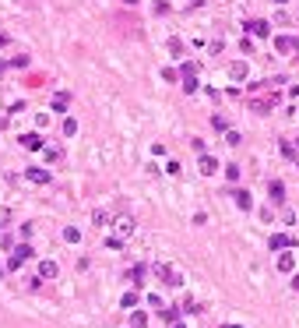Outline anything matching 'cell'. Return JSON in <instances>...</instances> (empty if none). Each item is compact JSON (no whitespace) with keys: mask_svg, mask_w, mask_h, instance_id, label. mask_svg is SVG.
I'll return each instance as SVG.
<instances>
[{"mask_svg":"<svg viewBox=\"0 0 299 328\" xmlns=\"http://www.w3.org/2000/svg\"><path fill=\"white\" fill-rule=\"evenodd\" d=\"M152 272H155V279L166 282V286H183V275H179V268H173V265H155Z\"/></svg>","mask_w":299,"mask_h":328,"instance_id":"1","label":"cell"},{"mask_svg":"<svg viewBox=\"0 0 299 328\" xmlns=\"http://www.w3.org/2000/svg\"><path fill=\"white\" fill-rule=\"evenodd\" d=\"M179 78H183V92H197V64H183V71H179Z\"/></svg>","mask_w":299,"mask_h":328,"instance_id":"2","label":"cell"},{"mask_svg":"<svg viewBox=\"0 0 299 328\" xmlns=\"http://www.w3.org/2000/svg\"><path fill=\"white\" fill-rule=\"evenodd\" d=\"M278 99H281L278 92H267L264 99H250V110H253V113H267V110L278 106Z\"/></svg>","mask_w":299,"mask_h":328,"instance_id":"3","label":"cell"},{"mask_svg":"<svg viewBox=\"0 0 299 328\" xmlns=\"http://www.w3.org/2000/svg\"><path fill=\"white\" fill-rule=\"evenodd\" d=\"M28 258H32V247H28V244H18V247H14V254H11V261H7V268H14V272H18Z\"/></svg>","mask_w":299,"mask_h":328,"instance_id":"4","label":"cell"},{"mask_svg":"<svg viewBox=\"0 0 299 328\" xmlns=\"http://www.w3.org/2000/svg\"><path fill=\"white\" fill-rule=\"evenodd\" d=\"M299 240H296V236L292 233H275L271 236V244H267V247H271V251H292Z\"/></svg>","mask_w":299,"mask_h":328,"instance_id":"5","label":"cell"},{"mask_svg":"<svg viewBox=\"0 0 299 328\" xmlns=\"http://www.w3.org/2000/svg\"><path fill=\"white\" fill-rule=\"evenodd\" d=\"M275 50H278V53H292V50L299 53V39H292V36H278V39H275Z\"/></svg>","mask_w":299,"mask_h":328,"instance_id":"6","label":"cell"},{"mask_svg":"<svg viewBox=\"0 0 299 328\" xmlns=\"http://www.w3.org/2000/svg\"><path fill=\"white\" fill-rule=\"evenodd\" d=\"M21 148H28V152H39V148H42V138H39V134L35 131H28V134H21Z\"/></svg>","mask_w":299,"mask_h":328,"instance_id":"7","label":"cell"},{"mask_svg":"<svg viewBox=\"0 0 299 328\" xmlns=\"http://www.w3.org/2000/svg\"><path fill=\"white\" fill-rule=\"evenodd\" d=\"M25 176H28L32 184H50V170H42V166H28Z\"/></svg>","mask_w":299,"mask_h":328,"instance_id":"8","label":"cell"},{"mask_svg":"<svg viewBox=\"0 0 299 328\" xmlns=\"http://www.w3.org/2000/svg\"><path fill=\"white\" fill-rule=\"evenodd\" d=\"M197 170H201L204 176H211V173L218 170V162H215V155H208V152H201V159H197Z\"/></svg>","mask_w":299,"mask_h":328,"instance_id":"9","label":"cell"},{"mask_svg":"<svg viewBox=\"0 0 299 328\" xmlns=\"http://www.w3.org/2000/svg\"><path fill=\"white\" fill-rule=\"evenodd\" d=\"M267 194H271V201H275V205L285 201V187H281V180H271V184H267Z\"/></svg>","mask_w":299,"mask_h":328,"instance_id":"10","label":"cell"},{"mask_svg":"<svg viewBox=\"0 0 299 328\" xmlns=\"http://www.w3.org/2000/svg\"><path fill=\"white\" fill-rule=\"evenodd\" d=\"M56 272H60L56 261H46V258L39 261V279H56Z\"/></svg>","mask_w":299,"mask_h":328,"instance_id":"11","label":"cell"},{"mask_svg":"<svg viewBox=\"0 0 299 328\" xmlns=\"http://www.w3.org/2000/svg\"><path fill=\"white\" fill-rule=\"evenodd\" d=\"M243 28H246L250 36H267V32H271V25H267V21H246Z\"/></svg>","mask_w":299,"mask_h":328,"instance_id":"12","label":"cell"},{"mask_svg":"<svg viewBox=\"0 0 299 328\" xmlns=\"http://www.w3.org/2000/svg\"><path fill=\"white\" fill-rule=\"evenodd\" d=\"M50 106H53L56 113H64V110L70 106V92H56V96H53V102H50Z\"/></svg>","mask_w":299,"mask_h":328,"instance_id":"13","label":"cell"},{"mask_svg":"<svg viewBox=\"0 0 299 328\" xmlns=\"http://www.w3.org/2000/svg\"><path fill=\"white\" fill-rule=\"evenodd\" d=\"M229 78H232V81H246V64L236 60V64L229 67Z\"/></svg>","mask_w":299,"mask_h":328,"instance_id":"14","label":"cell"},{"mask_svg":"<svg viewBox=\"0 0 299 328\" xmlns=\"http://www.w3.org/2000/svg\"><path fill=\"white\" fill-rule=\"evenodd\" d=\"M116 230H120V236H130V233H134V219L120 215V219H116Z\"/></svg>","mask_w":299,"mask_h":328,"instance_id":"15","label":"cell"},{"mask_svg":"<svg viewBox=\"0 0 299 328\" xmlns=\"http://www.w3.org/2000/svg\"><path fill=\"white\" fill-rule=\"evenodd\" d=\"M232 198H236V205L243 208V212H250V208H253V201H250V194H246V191H236Z\"/></svg>","mask_w":299,"mask_h":328,"instance_id":"16","label":"cell"},{"mask_svg":"<svg viewBox=\"0 0 299 328\" xmlns=\"http://www.w3.org/2000/svg\"><path fill=\"white\" fill-rule=\"evenodd\" d=\"M296 268V254H281L278 258V272H292Z\"/></svg>","mask_w":299,"mask_h":328,"instance_id":"17","label":"cell"},{"mask_svg":"<svg viewBox=\"0 0 299 328\" xmlns=\"http://www.w3.org/2000/svg\"><path fill=\"white\" fill-rule=\"evenodd\" d=\"M141 275H144V268H141V265H134L130 272H127V282H130V286H141Z\"/></svg>","mask_w":299,"mask_h":328,"instance_id":"18","label":"cell"},{"mask_svg":"<svg viewBox=\"0 0 299 328\" xmlns=\"http://www.w3.org/2000/svg\"><path fill=\"white\" fill-rule=\"evenodd\" d=\"M130 325H134V328H144V325H148V314H144V310H134V314H130Z\"/></svg>","mask_w":299,"mask_h":328,"instance_id":"19","label":"cell"},{"mask_svg":"<svg viewBox=\"0 0 299 328\" xmlns=\"http://www.w3.org/2000/svg\"><path fill=\"white\" fill-rule=\"evenodd\" d=\"M92 219H95V226H99V230H102V226H109V222H113V215H109V212H95Z\"/></svg>","mask_w":299,"mask_h":328,"instance_id":"20","label":"cell"},{"mask_svg":"<svg viewBox=\"0 0 299 328\" xmlns=\"http://www.w3.org/2000/svg\"><path fill=\"white\" fill-rule=\"evenodd\" d=\"M64 134H67V138L78 134V120H74V116H67V120H64Z\"/></svg>","mask_w":299,"mask_h":328,"instance_id":"21","label":"cell"},{"mask_svg":"<svg viewBox=\"0 0 299 328\" xmlns=\"http://www.w3.org/2000/svg\"><path fill=\"white\" fill-rule=\"evenodd\" d=\"M64 240H67V244H78V240H81V233L70 226V230H64Z\"/></svg>","mask_w":299,"mask_h":328,"instance_id":"22","label":"cell"},{"mask_svg":"<svg viewBox=\"0 0 299 328\" xmlns=\"http://www.w3.org/2000/svg\"><path fill=\"white\" fill-rule=\"evenodd\" d=\"M169 53H173V57H183V42H179V39H169Z\"/></svg>","mask_w":299,"mask_h":328,"instance_id":"23","label":"cell"},{"mask_svg":"<svg viewBox=\"0 0 299 328\" xmlns=\"http://www.w3.org/2000/svg\"><path fill=\"white\" fill-rule=\"evenodd\" d=\"M211 127L215 131H229V120H226V116H211Z\"/></svg>","mask_w":299,"mask_h":328,"instance_id":"24","label":"cell"},{"mask_svg":"<svg viewBox=\"0 0 299 328\" xmlns=\"http://www.w3.org/2000/svg\"><path fill=\"white\" fill-rule=\"evenodd\" d=\"M123 307H127V310H134V307H138V293H134V289L123 296Z\"/></svg>","mask_w":299,"mask_h":328,"instance_id":"25","label":"cell"},{"mask_svg":"<svg viewBox=\"0 0 299 328\" xmlns=\"http://www.w3.org/2000/svg\"><path fill=\"white\" fill-rule=\"evenodd\" d=\"M162 318H166V321H176V318H179V307H166V310H162Z\"/></svg>","mask_w":299,"mask_h":328,"instance_id":"26","label":"cell"},{"mask_svg":"<svg viewBox=\"0 0 299 328\" xmlns=\"http://www.w3.org/2000/svg\"><path fill=\"white\" fill-rule=\"evenodd\" d=\"M7 67H28V57H11Z\"/></svg>","mask_w":299,"mask_h":328,"instance_id":"27","label":"cell"},{"mask_svg":"<svg viewBox=\"0 0 299 328\" xmlns=\"http://www.w3.org/2000/svg\"><path fill=\"white\" fill-rule=\"evenodd\" d=\"M281 155H285V159H296V148H292L289 141H281Z\"/></svg>","mask_w":299,"mask_h":328,"instance_id":"28","label":"cell"},{"mask_svg":"<svg viewBox=\"0 0 299 328\" xmlns=\"http://www.w3.org/2000/svg\"><path fill=\"white\" fill-rule=\"evenodd\" d=\"M226 141H229V145H239V141H243V138H239L236 131H226Z\"/></svg>","mask_w":299,"mask_h":328,"instance_id":"29","label":"cell"},{"mask_svg":"<svg viewBox=\"0 0 299 328\" xmlns=\"http://www.w3.org/2000/svg\"><path fill=\"white\" fill-rule=\"evenodd\" d=\"M60 155H64V152H60V148H46V159H50V162H56Z\"/></svg>","mask_w":299,"mask_h":328,"instance_id":"30","label":"cell"},{"mask_svg":"<svg viewBox=\"0 0 299 328\" xmlns=\"http://www.w3.org/2000/svg\"><path fill=\"white\" fill-rule=\"evenodd\" d=\"M106 247H113V251H120V247H123V240H120V236H109V240H106Z\"/></svg>","mask_w":299,"mask_h":328,"instance_id":"31","label":"cell"},{"mask_svg":"<svg viewBox=\"0 0 299 328\" xmlns=\"http://www.w3.org/2000/svg\"><path fill=\"white\" fill-rule=\"evenodd\" d=\"M226 176L229 180H239V166H226Z\"/></svg>","mask_w":299,"mask_h":328,"instance_id":"32","label":"cell"},{"mask_svg":"<svg viewBox=\"0 0 299 328\" xmlns=\"http://www.w3.org/2000/svg\"><path fill=\"white\" fill-rule=\"evenodd\" d=\"M7 42H11V36H7V32H0V46H7Z\"/></svg>","mask_w":299,"mask_h":328,"instance_id":"33","label":"cell"},{"mask_svg":"<svg viewBox=\"0 0 299 328\" xmlns=\"http://www.w3.org/2000/svg\"><path fill=\"white\" fill-rule=\"evenodd\" d=\"M292 289H296V293H299V275H292Z\"/></svg>","mask_w":299,"mask_h":328,"instance_id":"34","label":"cell"},{"mask_svg":"<svg viewBox=\"0 0 299 328\" xmlns=\"http://www.w3.org/2000/svg\"><path fill=\"white\" fill-rule=\"evenodd\" d=\"M173 328H187V325H183V321H173Z\"/></svg>","mask_w":299,"mask_h":328,"instance_id":"35","label":"cell"},{"mask_svg":"<svg viewBox=\"0 0 299 328\" xmlns=\"http://www.w3.org/2000/svg\"><path fill=\"white\" fill-rule=\"evenodd\" d=\"M222 328H243V325H222Z\"/></svg>","mask_w":299,"mask_h":328,"instance_id":"36","label":"cell"},{"mask_svg":"<svg viewBox=\"0 0 299 328\" xmlns=\"http://www.w3.org/2000/svg\"><path fill=\"white\" fill-rule=\"evenodd\" d=\"M120 4H138V0H120Z\"/></svg>","mask_w":299,"mask_h":328,"instance_id":"37","label":"cell"},{"mask_svg":"<svg viewBox=\"0 0 299 328\" xmlns=\"http://www.w3.org/2000/svg\"><path fill=\"white\" fill-rule=\"evenodd\" d=\"M4 71H7V64H0V74H4Z\"/></svg>","mask_w":299,"mask_h":328,"instance_id":"38","label":"cell"},{"mask_svg":"<svg viewBox=\"0 0 299 328\" xmlns=\"http://www.w3.org/2000/svg\"><path fill=\"white\" fill-rule=\"evenodd\" d=\"M275 4H289V0H275Z\"/></svg>","mask_w":299,"mask_h":328,"instance_id":"39","label":"cell"}]
</instances>
